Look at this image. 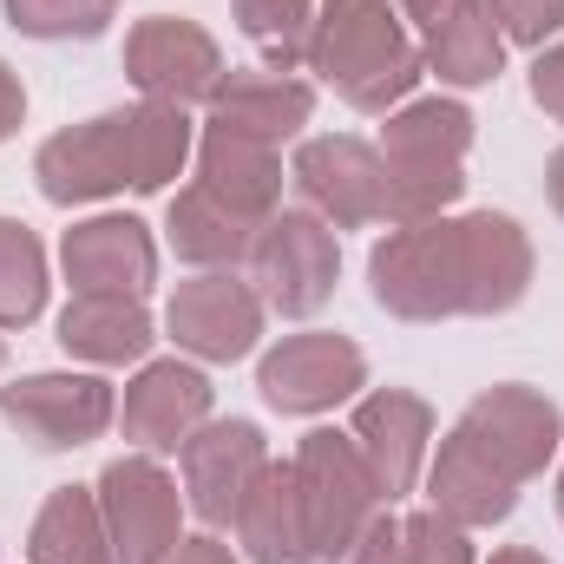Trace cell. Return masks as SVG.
I'll return each mask as SVG.
<instances>
[{
	"instance_id": "obj_1",
	"label": "cell",
	"mask_w": 564,
	"mask_h": 564,
	"mask_svg": "<svg viewBox=\"0 0 564 564\" xmlns=\"http://www.w3.org/2000/svg\"><path fill=\"white\" fill-rule=\"evenodd\" d=\"M341 106L355 112H394L421 86V46L401 26L394 0H315V33L302 59Z\"/></svg>"
},
{
	"instance_id": "obj_2",
	"label": "cell",
	"mask_w": 564,
	"mask_h": 564,
	"mask_svg": "<svg viewBox=\"0 0 564 564\" xmlns=\"http://www.w3.org/2000/svg\"><path fill=\"white\" fill-rule=\"evenodd\" d=\"M381 164H388V224L446 217L466 191V151H473V112L459 99H408L381 126Z\"/></svg>"
},
{
	"instance_id": "obj_3",
	"label": "cell",
	"mask_w": 564,
	"mask_h": 564,
	"mask_svg": "<svg viewBox=\"0 0 564 564\" xmlns=\"http://www.w3.org/2000/svg\"><path fill=\"white\" fill-rule=\"evenodd\" d=\"M368 289L388 315L401 322H453L473 315V250H466V217H421L394 224L375 257Z\"/></svg>"
},
{
	"instance_id": "obj_4",
	"label": "cell",
	"mask_w": 564,
	"mask_h": 564,
	"mask_svg": "<svg viewBox=\"0 0 564 564\" xmlns=\"http://www.w3.org/2000/svg\"><path fill=\"white\" fill-rule=\"evenodd\" d=\"M289 466H295V486H302L315 558H328V564L348 558V545L368 532V519L388 512V499H381L361 446L348 433H335V426H315V433H302V446H295Z\"/></svg>"
},
{
	"instance_id": "obj_5",
	"label": "cell",
	"mask_w": 564,
	"mask_h": 564,
	"mask_svg": "<svg viewBox=\"0 0 564 564\" xmlns=\"http://www.w3.org/2000/svg\"><path fill=\"white\" fill-rule=\"evenodd\" d=\"M519 486H532V479L519 473V459H512L479 421H466V414L446 426V440H440V453H433V466H426V506H433L440 519L466 525V532H486V525L512 519Z\"/></svg>"
},
{
	"instance_id": "obj_6",
	"label": "cell",
	"mask_w": 564,
	"mask_h": 564,
	"mask_svg": "<svg viewBox=\"0 0 564 564\" xmlns=\"http://www.w3.org/2000/svg\"><path fill=\"white\" fill-rule=\"evenodd\" d=\"M341 276V243L315 210H276L257 243H250V282L263 295V308H276L289 322L315 315Z\"/></svg>"
},
{
	"instance_id": "obj_7",
	"label": "cell",
	"mask_w": 564,
	"mask_h": 564,
	"mask_svg": "<svg viewBox=\"0 0 564 564\" xmlns=\"http://www.w3.org/2000/svg\"><path fill=\"white\" fill-rule=\"evenodd\" d=\"M289 177L302 191V204L328 224V230H361V224H388V164L368 139L328 132V139H302L289 158Z\"/></svg>"
},
{
	"instance_id": "obj_8",
	"label": "cell",
	"mask_w": 564,
	"mask_h": 564,
	"mask_svg": "<svg viewBox=\"0 0 564 564\" xmlns=\"http://www.w3.org/2000/svg\"><path fill=\"white\" fill-rule=\"evenodd\" d=\"M257 388L276 414H328L341 401H355L368 388V355L335 335V328H308V335H282L276 348L257 361Z\"/></svg>"
},
{
	"instance_id": "obj_9",
	"label": "cell",
	"mask_w": 564,
	"mask_h": 564,
	"mask_svg": "<svg viewBox=\"0 0 564 564\" xmlns=\"http://www.w3.org/2000/svg\"><path fill=\"white\" fill-rule=\"evenodd\" d=\"M99 512H106V532H112V558L119 564H164L171 545L184 539L177 519H184V499H177V479L151 459V453H126L99 473Z\"/></svg>"
},
{
	"instance_id": "obj_10",
	"label": "cell",
	"mask_w": 564,
	"mask_h": 564,
	"mask_svg": "<svg viewBox=\"0 0 564 564\" xmlns=\"http://www.w3.org/2000/svg\"><path fill=\"white\" fill-rule=\"evenodd\" d=\"M112 414H119V394L99 375H20L0 388V421L40 453H73L99 440Z\"/></svg>"
},
{
	"instance_id": "obj_11",
	"label": "cell",
	"mask_w": 564,
	"mask_h": 564,
	"mask_svg": "<svg viewBox=\"0 0 564 564\" xmlns=\"http://www.w3.org/2000/svg\"><path fill=\"white\" fill-rule=\"evenodd\" d=\"M263 315H270V308H263L257 282H243L237 270H204V276H191V282L171 289L164 328H171V341H177L184 355L230 368V361H243V355L257 348Z\"/></svg>"
},
{
	"instance_id": "obj_12",
	"label": "cell",
	"mask_w": 564,
	"mask_h": 564,
	"mask_svg": "<svg viewBox=\"0 0 564 564\" xmlns=\"http://www.w3.org/2000/svg\"><path fill=\"white\" fill-rule=\"evenodd\" d=\"M224 53L217 40L197 26V20H177V13H151L126 33V79L139 86L144 99L158 106H204L224 79Z\"/></svg>"
},
{
	"instance_id": "obj_13",
	"label": "cell",
	"mask_w": 564,
	"mask_h": 564,
	"mask_svg": "<svg viewBox=\"0 0 564 564\" xmlns=\"http://www.w3.org/2000/svg\"><path fill=\"white\" fill-rule=\"evenodd\" d=\"M177 459H184V499H191V512L204 525H237L243 492L270 466V440H263L257 421H204L177 446Z\"/></svg>"
},
{
	"instance_id": "obj_14",
	"label": "cell",
	"mask_w": 564,
	"mask_h": 564,
	"mask_svg": "<svg viewBox=\"0 0 564 564\" xmlns=\"http://www.w3.org/2000/svg\"><path fill=\"white\" fill-rule=\"evenodd\" d=\"M33 177L46 204H99L132 184L126 164V112H99L86 126H66L33 151Z\"/></svg>"
},
{
	"instance_id": "obj_15",
	"label": "cell",
	"mask_w": 564,
	"mask_h": 564,
	"mask_svg": "<svg viewBox=\"0 0 564 564\" xmlns=\"http://www.w3.org/2000/svg\"><path fill=\"white\" fill-rule=\"evenodd\" d=\"M348 440L361 446L381 499L394 506L401 492H414L426 466V446H433V408H426L414 388H375L355 401V421H348Z\"/></svg>"
},
{
	"instance_id": "obj_16",
	"label": "cell",
	"mask_w": 564,
	"mask_h": 564,
	"mask_svg": "<svg viewBox=\"0 0 564 564\" xmlns=\"http://www.w3.org/2000/svg\"><path fill=\"white\" fill-rule=\"evenodd\" d=\"M126 440L144 453H177L197 426L210 421V375L191 361H144L139 375L126 381Z\"/></svg>"
},
{
	"instance_id": "obj_17",
	"label": "cell",
	"mask_w": 564,
	"mask_h": 564,
	"mask_svg": "<svg viewBox=\"0 0 564 564\" xmlns=\"http://www.w3.org/2000/svg\"><path fill=\"white\" fill-rule=\"evenodd\" d=\"M59 263L73 295H139L158 282V243L139 217H86L66 230Z\"/></svg>"
},
{
	"instance_id": "obj_18",
	"label": "cell",
	"mask_w": 564,
	"mask_h": 564,
	"mask_svg": "<svg viewBox=\"0 0 564 564\" xmlns=\"http://www.w3.org/2000/svg\"><path fill=\"white\" fill-rule=\"evenodd\" d=\"M506 26H499V0H440L421 20V66L440 86H492L506 66Z\"/></svg>"
},
{
	"instance_id": "obj_19",
	"label": "cell",
	"mask_w": 564,
	"mask_h": 564,
	"mask_svg": "<svg viewBox=\"0 0 564 564\" xmlns=\"http://www.w3.org/2000/svg\"><path fill=\"white\" fill-rule=\"evenodd\" d=\"M308 119H315V86L295 73H270V66H230L217 93L204 99V126H224V132L263 144H289Z\"/></svg>"
},
{
	"instance_id": "obj_20",
	"label": "cell",
	"mask_w": 564,
	"mask_h": 564,
	"mask_svg": "<svg viewBox=\"0 0 564 564\" xmlns=\"http://www.w3.org/2000/svg\"><path fill=\"white\" fill-rule=\"evenodd\" d=\"M197 184L217 191L237 217L250 224H270L282 210V158L276 144L243 139V132H224V126H204L197 139Z\"/></svg>"
},
{
	"instance_id": "obj_21",
	"label": "cell",
	"mask_w": 564,
	"mask_h": 564,
	"mask_svg": "<svg viewBox=\"0 0 564 564\" xmlns=\"http://www.w3.org/2000/svg\"><path fill=\"white\" fill-rule=\"evenodd\" d=\"M237 545L250 564H315V532H308V512H302V486H295V466L270 459L263 479L243 492L237 506Z\"/></svg>"
},
{
	"instance_id": "obj_22",
	"label": "cell",
	"mask_w": 564,
	"mask_h": 564,
	"mask_svg": "<svg viewBox=\"0 0 564 564\" xmlns=\"http://www.w3.org/2000/svg\"><path fill=\"white\" fill-rule=\"evenodd\" d=\"M466 421H479L512 459H519V473L525 479H539L552 459H558L564 446V414L552 394H539V388H525V381H499V388H486V394H473L466 401Z\"/></svg>"
},
{
	"instance_id": "obj_23",
	"label": "cell",
	"mask_w": 564,
	"mask_h": 564,
	"mask_svg": "<svg viewBox=\"0 0 564 564\" xmlns=\"http://www.w3.org/2000/svg\"><path fill=\"white\" fill-rule=\"evenodd\" d=\"M151 341H158V328H151V308L139 295H73L59 308V348L73 361L126 368V361H144Z\"/></svg>"
},
{
	"instance_id": "obj_24",
	"label": "cell",
	"mask_w": 564,
	"mask_h": 564,
	"mask_svg": "<svg viewBox=\"0 0 564 564\" xmlns=\"http://www.w3.org/2000/svg\"><path fill=\"white\" fill-rule=\"evenodd\" d=\"M466 250H473V315H512L532 289V237L506 210H473L466 217Z\"/></svg>"
},
{
	"instance_id": "obj_25",
	"label": "cell",
	"mask_w": 564,
	"mask_h": 564,
	"mask_svg": "<svg viewBox=\"0 0 564 564\" xmlns=\"http://www.w3.org/2000/svg\"><path fill=\"white\" fill-rule=\"evenodd\" d=\"M257 230H263V224L237 217V210H230L217 191H204V184L177 191L171 210H164V237H171V250H177L184 263H197V270H237V263H250Z\"/></svg>"
},
{
	"instance_id": "obj_26",
	"label": "cell",
	"mask_w": 564,
	"mask_h": 564,
	"mask_svg": "<svg viewBox=\"0 0 564 564\" xmlns=\"http://www.w3.org/2000/svg\"><path fill=\"white\" fill-rule=\"evenodd\" d=\"M26 564H119L93 486L46 492V506L33 512V532H26Z\"/></svg>"
},
{
	"instance_id": "obj_27",
	"label": "cell",
	"mask_w": 564,
	"mask_h": 564,
	"mask_svg": "<svg viewBox=\"0 0 564 564\" xmlns=\"http://www.w3.org/2000/svg\"><path fill=\"white\" fill-rule=\"evenodd\" d=\"M191 151H197V126H191L184 106H158V99L126 106V164H132V191L139 197L164 191L191 164Z\"/></svg>"
},
{
	"instance_id": "obj_28",
	"label": "cell",
	"mask_w": 564,
	"mask_h": 564,
	"mask_svg": "<svg viewBox=\"0 0 564 564\" xmlns=\"http://www.w3.org/2000/svg\"><path fill=\"white\" fill-rule=\"evenodd\" d=\"M46 308V250L20 217H0V328H26Z\"/></svg>"
},
{
	"instance_id": "obj_29",
	"label": "cell",
	"mask_w": 564,
	"mask_h": 564,
	"mask_svg": "<svg viewBox=\"0 0 564 564\" xmlns=\"http://www.w3.org/2000/svg\"><path fill=\"white\" fill-rule=\"evenodd\" d=\"M243 40L263 46L270 73H289L308 59V33H315V0H230Z\"/></svg>"
},
{
	"instance_id": "obj_30",
	"label": "cell",
	"mask_w": 564,
	"mask_h": 564,
	"mask_svg": "<svg viewBox=\"0 0 564 564\" xmlns=\"http://www.w3.org/2000/svg\"><path fill=\"white\" fill-rule=\"evenodd\" d=\"M7 20L26 40H99L119 20V0H7Z\"/></svg>"
},
{
	"instance_id": "obj_31",
	"label": "cell",
	"mask_w": 564,
	"mask_h": 564,
	"mask_svg": "<svg viewBox=\"0 0 564 564\" xmlns=\"http://www.w3.org/2000/svg\"><path fill=\"white\" fill-rule=\"evenodd\" d=\"M401 564H473V532L453 525V519H440L426 506V512L408 519V532H401Z\"/></svg>"
},
{
	"instance_id": "obj_32",
	"label": "cell",
	"mask_w": 564,
	"mask_h": 564,
	"mask_svg": "<svg viewBox=\"0 0 564 564\" xmlns=\"http://www.w3.org/2000/svg\"><path fill=\"white\" fill-rule=\"evenodd\" d=\"M499 26L519 46H545L564 33V0H499Z\"/></svg>"
},
{
	"instance_id": "obj_33",
	"label": "cell",
	"mask_w": 564,
	"mask_h": 564,
	"mask_svg": "<svg viewBox=\"0 0 564 564\" xmlns=\"http://www.w3.org/2000/svg\"><path fill=\"white\" fill-rule=\"evenodd\" d=\"M401 532H408V519L375 512V519H368V532L348 545V558H341V564H401Z\"/></svg>"
},
{
	"instance_id": "obj_34",
	"label": "cell",
	"mask_w": 564,
	"mask_h": 564,
	"mask_svg": "<svg viewBox=\"0 0 564 564\" xmlns=\"http://www.w3.org/2000/svg\"><path fill=\"white\" fill-rule=\"evenodd\" d=\"M532 99H539L545 119L564 126V33L552 46H539V59H532Z\"/></svg>"
},
{
	"instance_id": "obj_35",
	"label": "cell",
	"mask_w": 564,
	"mask_h": 564,
	"mask_svg": "<svg viewBox=\"0 0 564 564\" xmlns=\"http://www.w3.org/2000/svg\"><path fill=\"white\" fill-rule=\"evenodd\" d=\"M164 564H243V558H237V552H230L217 532H204V539H177Z\"/></svg>"
},
{
	"instance_id": "obj_36",
	"label": "cell",
	"mask_w": 564,
	"mask_h": 564,
	"mask_svg": "<svg viewBox=\"0 0 564 564\" xmlns=\"http://www.w3.org/2000/svg\"><path fill=\"white\" fill-rule=\"evenodd\" d=\"M20 119H26V86H20V73L0 59V144L20 132Z\"/></svg>"
},
{
	"instance_id": "obj_37",
	"label": "cell",
	"mask_w": 564,
	"mask_h": 564,
	"mask_svg": "<svg viewBox=\"0 0 564 564\" xmlns=\"http://www.w3.org/2000/svg\"><path fill=\"white\" fill-rule=\"evenodd\" d=\"M545 197H552V210L564 217V144L552 151V164H545Z\"/></svg>"
},
{
	"instance_id": "obj_38",
	"label": "cell",
	"mask_w": 564,
	"mask_h": 564,
	"mask_svg": "<svg viewBox=\"0 0 564 564\" xmlns=\"http://www.w3.org/2000/svg\"><path fill=\"white\" fill-rule=\"evenodd\" d=\"M492 564H552V558L532 552V545H506V552H492Z\"/></svg>"
},
{
	"instance_id": "obj_39",
	"label": "cell",
	"mask_w": 564,
	"mask_h": 564,
	"mask_svg": "<svg viewBox=\"0 0 564 564\" xmlns=\"http://www.w3.org/2000/svg\"><path fill=\"white\" fill-rule=\"evenodd\" d=\"M394 7H401V13H408V20H426V13H433V7H440V0H394Z\"/></svg>"
},
{
	"instance_id": "obj_40",
	"label": "cell",
	"mask_w": 564,
	"mask_h": 564,
	"mask_svg": "<svg viewBox=\"0 0 564 564\" xmlns=\"http://www.w3.org/2000/svg\"><path fill=\"white\" fill-rule=\"evenodd\" d=\"M558 519H564V473H558Z\"/></svg>"
},
{
	"instance_id": "obj_41",
	"label": "cell",
	"mask_w": 564,
	"mask_h": 564,
	"mask_svg": "<svg viewBox=\"0 0 564 564\" xmlns=\"http://www.w3.org/2000/svg\"><path fill=\"white\" fill-rule=\"evenodd\" d=\"M0 361H7V348H0Z\"/></svg>"
}]
</instances>
